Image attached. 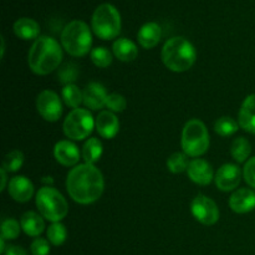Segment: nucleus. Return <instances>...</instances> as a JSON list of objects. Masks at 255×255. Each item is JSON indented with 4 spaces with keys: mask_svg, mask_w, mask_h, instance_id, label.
Returning a JSON list of instances; mask_svg holds the SVG:
<instances>
[{
    "mask_svg": "<svg viewBox=\"0 0 255 255\" xmlns=\"http://www.w3.org/2000/svg\"><path fill=\"white\" fill-rule=\"evenodd\" d=\"M104 188V177L94 164H80L67 174L66 189L76 203H94L102 196Z\"/></svg>",
    "mask_w": 255,
    "mask_h": 255,
    "instance_id": "f257e3e1",
    "label": "nucleus"
},
{
    "mask_svg": "<svg viewBox=\"0 0 255 255\" xmlns=\"http://www.w3.org/2000/svg\"><path fill=\"white\" fill-rule=\"evenodd\" d=\"M62 61V49L50 36H40L34 41L27 55L30 70L37 75H47L56 70Z\"/></svg>",
    "mask_w": 255,
    "mask_h": 255,
    "instance_id": "f03ea898",
    "label": "nucleus"
},
{
    "mask_svg": "<svg viewBox=\"0 0 255 255\" xmlns=\"http://www.w3.org/2000/svg\"><path fill=\"white\" fill-rule=\"evenodd\" d=\"M161 56L167 69L174 72H184L196 62L197 51L186 37L176 36L167 40L162 47Z\"/></svg>",
    "mask_w": 255,
    "mask_h": 255,
    "instance_id": "7ed1b4c3",
    "label": "nucleus"
},
{
    "mask_svg": "<svg viewBox=\"0 0 255 255\" xmlns=\"http://www.w3.org/2000/svg\"><path fill=\"white\" fill-rule=\"evenodd\" d=\"M62 47L71 56H85L92 45V35L89 25L82 20H72L61 32Z\"/></svg>",
    "mask_w": 255,
    "mask_h": 255,
    "instance_id": "20e7f679",
    "label": "nucleus"
},
{
    "mask_svg": "<svg viewBox=\"0 0 255 255\" xmlns=\"http://www.w3.org/2000/svg\"><path fill=\"white\" fill-rule=\"evenodd\" d=\"M92 30L102 40L115 39L121 31V15L112 4L99 5L92 14Z\"/></svg>",
    "mask_w": 255,
    "mask_h": 255,
    "instance_id": "39448f33",
    "label": "nucleus"
},
{
    "mask_svg": "<svg viewBox=\"0 0 255 255\" xmlns=\"http://www.w3.org/2000/svg\"><path fill=\"white\" fill-rule=\"evenodd\" d=\"M182 148L187 156L199 157L209 148V133L206 125L199 120H191L182 131Z\"/></svg>",
    "mask_w": 255,
    "mask_h": 255,
    "instance_id": "423d86ee",
    "label": "nucleus"
},
{
    "mask_svg": "<svg viewBox=\"0 0 255 255\" xmlns=\"http://www.w3.org/2000/svg\"><path fill=\"white\" fill-rule=\"evenodd\" d=\"M36 207L40 214L52 223H57L64 219L69 212L66 199L60 192L51 187H42L37 192Z\"/></svg>",
    "mask_w": 255,
    "mask_h": 255,
    "instance_id": "0eeeda50",
    "label": "nucleus"
},
{
    "mask_svg": "<svg viewBox=\"0 0 255 255\" xmlns=\"http://www.w3.org/2000/svg\"><path fill=\"white\" fill-rule=\"evenodd\" d=\"M96 122L91 112L85 109H75L67 115L64 121V132L69 138L81 141L87 138L94 129Z\"/></svg>",
    "mask_w": 255,
    "mask_h": 255,
    "instance_id": "6e6552de",
    "label": "nucleus"
},
{
    "mask_svg": "<svg viewBox=\"0 0 255 255\" xmlns=\"http://www.w3.org/2000/svg\"><path fill=\"white\" fill-rule=\"evenodd\" d=\"M191 211L194 218L204 226H213L219 219V209L216 202L203 194H199L192 201Z\"/></svg>",
    "mask_w": 255,
    "mask_h": 255,
    "instance_id": "1a4fd4ad",
    "label": "nucleus"
},
{
    "mask_svg": "<svg viewBox=\"0 0 255 255\" xmlns=\"http://www.w3.org/2000/svg\"><path fill=\"white\" fill-rule=\"evenodd\" d=\"M36 109L40 116L49 122H56L61 117L62 105L57 94L45 90L36 99Z\"/></svg>",
    "mask_w": 255,
    "mask_h": 255,
    "instance_id": "9d476101",
    "label": "nucleus"
},
{
    "mask_svg": "<svg viewBox=\"0 0 255 255\" xmlns=\"http://www.w3.org/2000/svg\"><path fill=\"white\" fill-rule=\"evenodd\" d=\"M242 171L237 164L226 163L218 169L216 177V186L223 192H229L236 189L241 183Z\"/></svg>",
    "mask_w": 255,
    "mask_h": 255,
    "instance_id": "9b49d317",
    "label": "nucleus"
},
{
    "mask_svg": "<svg viewBox=\"0 0 255 255\" xmlns=\"http://www.w3.org/2000/svg\"><path fill=\"white\" fill-rule=\"evenodd\" d=\"M187 173H188V177L191 178V181L199 184V186H207L214 178L213 168H212L211 164L201 158L193 159V161L189 162Z\"/></svg>",
    "mask_w": 255,
    "mask_h": 255,
    "instance_id": "f8f14e48",
    "label": "nucleus"
},
{
    "mask_svg": "<svg viewBox=\"0 0 255 255\" xmlns=\"http://www.w3.org/2000/svg\"><path fill=\"white\" fill-rule=\"evenodd\" d=\"M9 194L14 201L25 203L31 199L34 194V186L25 176H16L10 179L9 182Z\"/></svg>",
    "mask_w": 255,
    "mask_h": 255,
    "instance_id": "ddd939ff",
    "label": "nucleus"
},
{
    "mask_svg": "<svg viewBox=\"0 0 255 255\" xmlns=\"http://www.w3.org/2000/svg\"><path fill=\"white\" fill-rule=\"evenodd\" d=\"M82 94H84L85 106L89 107V109L100 110L106 106L109 95H107L104 85L99 84V82H91L85 87Z\"/></svg>",
    "mask_w": 255,
    "mask_h": 255,
    "instance_id": "4468645a",
    "label": "nucleus"
},
{
    "mask_svg": "<svg viewBox=\"0 0 255 255\" xmlns=\"http://www.w3.org/2000/svg\"><path fill=\"white\" fill-rule=\"evenodd\" d=\"M229 207L232 211L239 214L253 211L255 208V193L248 188L238 189L229 198Z\"/></svg>",
    "mask_w": 255,
    "mask_h": 255,
    "instance_id": "2eb2a0df",
    "label": "nucleus"
},
{
    "mask_svg": "<svg viewBox=\"0 0 255 255\" xmlns=\"http://www.w3.org/2000/svg\"><path fill=\"white\" fill-rule=\"evenodd\" d=\"M54 156L62 166H75L80 159V152L76 144L70 141H60L55 144Z\"/></svg>",
    "mask_w": 255,
    "mask_h": 255,
    "instance_id": "dca6fc26",
    "label": "nucleus"
},
{
    "mask_svg": "<svg viewBox=\"0 0 255 255\" xmlns=\"http://www.w3.org/2000/svg\"><path fill=\"white\" fill-rule=\"evenodd\" d=\"M96 128L100 136L104 138H114L120 131L119 119L111 111H101L96 119Z\"/></svg>",
    "mask_w": 255,
    "mask_h": 255,
    "instance_id": "f3484780",
    "label": "nucleus"
},
{
    "mask_svg": "<svg viewBox=\"0 0 255 255\" xmlns=\"http://www.w3.org/2000/svg\"><path fill=\"white\" fill-rule=\"evenodd\" d=\"M162 36V30L157 22L149 21L142 25L139 29L138 34H137V39H138L139 45L144 49H152L156 46L159 42Z\"/></svg>",
    "mask_w": 255,
    "mask_h": 255,
    "instance_id": "a211bd4d",
    "label": "nucleus"
},
{
    "mask_svg": "<svg viewBox=\"0 0 255 255\" xmlns=\"http://www.w3.org/2000/svg\"><path fill=\"white\" fill-rule=\"evenodd\" d=\"M239 126L244 131L255 134V94L244 100L239 111Z\"/></svg>",
    "mask_w": 255,
    "mask_h": 255,
    "instance_id": "6ab92c4d",
    "label": "nucleus"
},
{
    "mask_svg": "<svg viewBox=\"0 0 255 255\" xmlns=\"http://www.w3.org/2000/svg\"><path fill=\"white\" fill-rule=\"evenodd\" d=\"M112 51L117 59L125 62L133 61L138 55V49H137L136 44L126 37L117 39L112 45Z\"/></svg>",
    "mask_w": 255,
    "mask_h": 255,
    "instance_id": "aec40b11",
    "label": "nucleus"
},
{
    "mask_svg": "<svg viewBox=\"0 0 255 255\" xmlns=\"http://www.w3.org/2000/svg\"><path fill=\"white\" fill-rule=\"evenodd\" d=\"M14 32L22 40H36L40 34V27L35 20L30 17H20L15 21Z\"/></svg>",
    "mask_w": 255,
    "mask_h": 255,
    "instance_id": "412c9836",
    "label": "nucleus"
},
{
    "mask_svg": "<svg viewBox=\"0 0 255 255\" xmlns=\"http://www.w3.org/2000/svg\"><path fill=\"white\" fill-rule=\"evenodd\" d=\"M21 229L29 237H39L44 232L45 223L39 214L34 212H26L22 214L21 221H20Z\"/></svg>",
    "mask_w": 255,
    "mask_h": 255,
    "instance_id": "4be33fe9",
    "label": "nucleus"
},
{
    "mask_svg": "<svg viewBox=\"0 0 255 255\" xmlns=\"http://www.w3.org/2000/svg\"><path fill=\"white\" fill-rule=\"evenodd\" d=\"M102 143L97 138H89L82 147V158L85 163L94 164L101 158Z\"/></svg>",
    "mask_w": 255,
    "mask_h": 255,
    "instance_id": "5701e85b",
    "label": "nucleus"
},
{
    "mask_svg": "<svg viewBox=\"0 0 255 255\" xmlns=\"http://www.w3.org/2000/svg\"><path fill=\"white\" fill-rule=\"evenodd\" d=\"M252 152V146L249 141L244 137H239V138L234 139L233 143L231 147V153L232 157L236 159L239 163H243L247 161Z\"/></svg>",
    "mask_w": 255,
    "mask_h": 255,
    "instance_id": "b1692460",
    "label": "nucleus"
},
{
    "mask_svg": "<svg viewBox=\"0 0 255 255\" xmlns=\"http://www.w3.org/2000/svg\"><path fill=\"white\" fill-rule=\"evenodd\" d=\"M62 99H64L65 104L72 109H77L81 102H84V94L80 91L79 87L76 85H66L62 89Z\"/></svg>",
    "mask_w": 255,
    "mask_h": 255,
    "instance_id": "393cba45",
    "label": "nucleus"
},
{
    "mask_svg": "<svg viewBox=\"0 0 255 255\" xmlns=\"http://www.w3.org/2000/svg\"><path fill=\"white\" fill-rule=\"evenodd\" d=\"M239 128V125L234 121L232 117H221L219 120H217L216 125H214V131L222 137H228L232 134L236 133Z\"/></svg>",
    "mask_w": 255,
    "mask_h": 255,
    "instance_id": "a878e982",
    "label": "nucleus"
},
{
    "mask_svg": "<svg viewBox=\"0 0 255 255\" xmlns=\"http://www.w3.org/2000/svg\"><path fill=\"white\" fill-rule=\"evenodd\" d=\"M79 76V67L74 62H67L62 65L57 72V80L62 85H71Z\"/></svg>",
    "mask_w": 255,
    "mask_h": 255,
    "instance_id": "bb28decb",
    "label": "nucleus"
},
{
    "mask_svg": "<svg viewBox=\"0 0 255 255\" xmlns=\"http://www.w3.org/2000/svg\"><path fill=\"white\" fill-rule=\"evenodd\" d=\"M66 228H65L64 224H61L60 222L52 223L51 226L47 228V239H49L50 243L54 244V246H62V244L65 243V241H66Z\"/></svg>",
    "mask_w": 255,
    "mask_h": 255,
    "instance_id": "cd10ccee",
    "label": "nucleus"
},
{
    "mask_svg": "<svg viewBox=\"0 0 255 255\" xmlns=\"http://www.w3.org/2000/svg\"><path fill=\"white\" fill-rule=\"evenodd\" d=\"M188 159H187L186 153H181V152H176L169 158L167 159V168L171 171L172 173H182V172L187 171L188 168Z\"/></svg>",
    "mask_w": 255,
    "mask_h": 255,
    "instance_id": "c85d7f7f",
    "label": "nucleus"
},
{
    "mask_svg": "<svg viewBox=\"0 0 255 255\" xmlns=\"http://www.w3.org/2000/svg\"><path fill=\"white\" fill-rule=\"evenodd\" d=\"M22 163H24V154L22 152L15 149L5 156L1 168H4L6 172H16L21 168Z\"/></svg>",
    "mask_w": 255,
    "mask_h": 255,
    "instance_id": "c756f323",
    "label": "nucleus"
},
{
    "mask_svg": "<svg viewBox=\"0 0 255 255\" xmlns=\"http://www.w3.org/2000/svg\"><path fill=\"white\" fill-rule=\"evenodd\" d=\"M91 60L96 66L107 67L112 64V54L106 47H95L91 51Z\"/></svg>",
    "mask_w": 255,
    "mask_h": 255,
    "instance_id": "7c9ffc66",
    "label": "nucleus"
},
{
    "mask_svg": "<svg viewBox=\"0 0 255 255\" xmlns=\"http://www.w3.org/2000/svg\"><path fill=\"white\" fill-rule=\"evenodd\" d=\"M20 224L15 219H5L1 224V238L16 239L20 234Z\"/></svg>",
    "mask_w": 255,
    "mask_h": 255,
    "instance_id": "2f4dec72",
    "label": "nucleus"
},
{
    "mask_svg": "<svg viewBox=\"0 0 255 255\" xmlns=\"http://www.w3.org/2000/svg\"><path fill=\"white\" fill-rule=\"evenodd\" d=\"M106 107L111 112H122L127 107L126 99L120 94H110L107 97Z\"/></svg>",
    "mask_w": 255,
    "mask_h": 255,
    "instance_id": "473e14b6",
    "label": "nucleus"
},
{
    "mask_svg": "<svg viewBox=\"0 0 255 255\" xmlns=\"http://www.w3.org/2000/svg\"><path fill=\"white\" fill-rule=\"evenodd\" d=\"M31 254L32 255H49L50 253V246L49 242L46 239L36 238L31 243Z\"/></svg>",
    "mask_w": 255,
    "mask_h": 255,
    "instance_id": "72a5a7b5",
    "label": "nucleus"
},
{
    "mask_svg": "<svg viewBox=\"0 0 255 255\" xmlns=\"http://www.w3.org/2000/svg\"><path fill=\"white\" fill-rule=\"evenodd\" d=\"M243 176L247 183H248L252 188H255V157L249 159L246 163Z\"/></svg>",
    "mask_w": 255,
    "mask_h": 255,
    "instance_id": "f704fd0d",
    "label": "nucleus"
},
{
    "mask_svg": "<svg viewBox=\"0 0 255 255\" xmlns=\"http://www.w3.org/2000/svg\"><path fill=\"white\" fill-rule=\"evenodd\" d=\"M4 255H27V254L26 252H25L22 248H20V247L11 246L5 251Z\"/></svg>",
    "mask_w": 255,
    "mask_h": 255,
    "instance_id": "c9c22d12",
    "label": "nucleus"
},
{
    "mask_svg": "<svg viewBox=\"0 0 255 255\" xmlns=\"http://www.w3.org/2000/svg\"><path fill=\"white\" fill-rule=\"evenodd\" d=\"M0 173H1V186H0V191H4L5 186H6V171L4 168L0 169Z\"/></svg>",
    "mask_w": 255,
    "mask_h": 255,
    "instance_id": "e433bc0d",
    "label": "nucleus"
},
{
    "mask_svg": "<svg viewBox=\"0 0 255 255\" xmlns=\"http://www.w3.org/2000/svg\"><path fill=\"white\" fill-rule=\"evenodd\" d=\"M4 51H5V41H4V37H1V57L4 56Z\"/></svg>",
    "mask_w": 255,
    "mask_h": 255,
    "instance_id": "4c0bfd02",
    "label": "nucleus"
}]
</instances>
